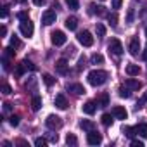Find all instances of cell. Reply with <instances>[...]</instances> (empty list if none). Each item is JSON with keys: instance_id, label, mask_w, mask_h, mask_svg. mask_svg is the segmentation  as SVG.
<instances>
[{"instance_id": "6da1fadb", "label": "cell", "mask_w": 147, "mask_h": 147, "mask_svg": "<svg viewBox=\"0 0 147 147\" xmlns=\"http://www.w3.org/2000/svg\"><path fill=\"white\" fill-rule=\"evenodd\" d=\"M107 76H109L107 71H104V69H94V71L88 73L87 80H88V83L92 87H100V85H104L107 82Z\"/></svg>"}, {"instance_id": "7a4b0ae2", "label": "cell", "mask_w": 147, "mask_h": 147, "mask_svg": "<svg viewBox=\"0 0 147 147\" xmlns=\"http://www.w3.org/2000/svg\"><path fill=\"white\" fill-rule=\"evenodd\" d=\"M107 50H109V54H113L114 57H119V55L123 54V45H121V42H119L118 38H113V40L109 42V45H107Z\"/></svg>"}, {"instance_id": "3957f363", "label": "cell", "mask_w": 147, "mask_h": 147, "mask_svg": "<svg viewBox=\"0 0 147 147\" xmlns=\"http://www.w3.org/2000/svg\"><path fill=\"white\" fill-rule=\"evenodd\" d=\"M19 31H21V35H23V36H26V38L33 36V31H35V28H33V23H31L30 19H26V21H21V24H19Z\"/></svg>"}, {"instance_id": "277c9868", "label": "cell", "mask_w": 147, "mask_h": 147, "mask_svg": "<svg viewBox=\"0 0 147 147\" xmlns=\"http://www.w3.org/2000/svg\"><path fill=\"white\" fill-rule=\"evenodd\" d=\"M52 43L55 45V47H61V45H64L66 43V40H67V36L64 35V31H61V30H55V31H52Z\"/></svg>"}, {"instance_id": "5b68a950", "label": "cell", "mask_w": 147, "mask_h": 147, "mask_svg": "<svg viewBox=\"0 0 147 147\" xmlns=\"http://www.w3.org/2000/svg\"><path fill=\"white\" fill-rule=\"evenodd\" d=\"M45 125H47L50 130H59V128L62 126V119H61L59 116H55V114H50V116H47Z\"/></svg>"}, {"instance_id": "8992f818", "label": "cell", "mask_w": 147, "mask_h": 147, "mask_svg": "<svg viewBox=\"0 0 147 147\" xmlns=\"http://www.w3.org/2000/svg\"><path fill=\"white\" fill-rule=\"evenodd\" d=\"M78 42L83 47H92L94 45V36H92L90 31H82V33H78Z\"/></svg>"}, {"instance_id": "52a82bcc", "label": "cell", "mask_w": 147, "mask_h": 147, "mask_svg": "<svg viewBox=\"0 0 147 147\" xmlns=\"http://www.w3.org/2000/svg\"><path fill=\"white\" fill-rule=\"evenodd\" d=\"M87 142H88L90 145H99V144L102 142V137H100V133H99V131L92 130V131H88V133H87Z\"/></svg>"}, {"instance_id": "ba28073f", "label": "cell", "mask_w": 147, "mask_h": 147, "mask_svg": "<svg viewBox=\"0 0 147 147\" xmlns=\"http://www.w3.org/2000/svg\"><path fill=\"white\" fill-rule=\"evenodd\" d=\"M55 12L54 11H45L43 14H42V23L45 24V26H50L52 23H55Z\"/></svg>"}, {"instance_id": "9c48e42d", "label": "cell", "mask_w": 147, "mask_h": 147, "mask_svg": "<svg viewBox=\"0 0 147 147\" xmlns=\"http://www.w3.org/2000/svg\"><path fill=\"white\" fill-rule=\"evenodd\" d=\"M55 71L59 73V75H67V71H69V64L66 59H59L55 62Z\"/></svg>"}, {"instance_id": "30bf717a", "label": "cell", "mask_w": 147, "mask_h": 147, "mask_svg": "<svg viewBox=\"0 0 147 147\" xmlns=\"http://www.w3.org/2000/svg\"><path fill=\"white\" fill-rule=\"evenodd\" d=\"M128 50H130V54H131V55H138V52H140V42H138V38H137V36H133V38L130 40Z\"/></svg>"}, {"instance_id": "8fae6325", "label": "cell", "mask_w": 147, "mask_h": 147, "mask_svg": "<svg viewBox=\"0 0 147 147\" xmlns=\"http://www.w3.org/2000/svg\"><path fill=\"white\" fill-rule=\"evenodd\" d=\"M113 116H114L116 119H126L128 113H126L125 107H121V106H114V107H113Z\"/></svg>"}, {"instance_id": "7c38bea8", "label": "cell", "mask_w": 147, "mask_h": 147, "mask_svg": "<svg viewBox=\"0 0 147 147\" xmlns=\"http://www.w3.org/2000/svg\"><path fill=\"white\" fill-rule=\"evenodd\" d=\"M55 107H57V109H61V111L67 109V100H66L64 94H59V95H55Z\"/></svg>"}, {"instance_id": "4fadbf2b", "label": "cell", "mask_w": 147, "mask_h": 147, "mask_svg": "<svg viewBox=\"0 0 147 147\" xmlns=\"http://www.w3.org/2000/svg\"><path fill=\"white\" fill-rule=\"evenodd\" d=\"M67 90L73 92L75 95H83V94H85V88H83V85H80V83H71V85H67Z\"/></svg>"}, {"instance_id": "5bb4252c", "label": "cell", "mask_w": 147, "mask_h": 147, "mask_svg": "<svg viewBox=\"0 0 147 147\" xmlns=\"http://www.w3.org/2000/svg\"><path fill=\"white\" fill-rule=\"evenodd\" d=\"M125 85H126L130 90H140V88H142V82L133 80V78H128V80L125 82Z\"/></svg>"}, {"instance_id": "9a60e30c", "label": "cell", "mask_w": 147, "mask_h": 147, "mask_svg": "<svg viewBox=\"0 0 147 147\" xmlns=\"http://www.w3.org/2000/svg\"><path fill=\"white\" fill-rule=\"evenodd\" d=\"M95 109H97V102H94V100H88V102L83 104V113L85 114H94Z\"/></svg>"}, {"instance_id": "2e32d148", "label": "cell", "mask_w": 147, "mask_h": 147, "mask_svg": "<svg viewBox=\"0 0 147 147\" xmlns=\"http://www.w3.org/2000/svg\"><path fill=\"white\" fill-rule=\"evenodd\" d=\"M126 75L128 76H138L140 75V67L137 64H128L126 66Z\"/></svg>"}, {"instance_id": "e0dca14e", "label": "cell", "mask_w": 147, "mask_h": 147, "mask_svg": "<svg viewBox=\"0 0 147 147\" xmlns=\"http://www.w3.org/2000/svg\"><path fill=\"white\" fill-rule=\"evenodd\" d=\"M135 133L140 135V137H144V138H147V123H138L135 126Z\"/></svg>"}, {"instance_id": "ac0fdd59", "label": "cell", "mask_w": 147, "mask_h": 147, "mask_svg": "<svg viewBox=\"0 0 147 147\" xmlns=\"http://www.w3.org/2000/svg\"><path fill=\"white\" fill-rule=\"evenodd\" d=\"M80 128L85 130V131H92V130H95V125H94V121H90V119H83V121L80 123Z\"/></svg>"}, {"instance_id": "d6986e66", "label": "cell", "mask_w": 147, "mask_h": 147, "mask_svg": "<svg viewBox=\"0 0 147 147\" xmlns=\"http://www.w3.org/2000/svg\"><path fill=\"white\" fill-rule=\"evenodd\" d=\"M66 28L71 30V31L76 30V28H78V19H76V18H67V19H66Z\"/></svg>"}, {"instance_id": "ffe728a7", "label": "cell", "mask_w": 147, "mask_h": 147, "mask_svg": "<svg viewBox=\"0 0 147 147\" xmlns=\"http://www.w3.org/2000/svg\"><path fill=\"white\" fill-rule=\"evenodd\" d=\"M97 106H99V107L109 106V95H107V94H100V97L97 99Z\"/></svg>"}, {"instance_id": "44dd1931", "label": "cell", "mask_w": 147, "mask_h": 147, "mask_svg": "<svg viewBox=\"0 0 147 147\" xmlns=\"http://www.w3.org/2000/svg\"><path fill=\"white\" fill-rule=\"evenodd\" d=\"M31 109H33V111H40V109H42V97L35 95V97L31 99Z\"/></svg>"}, {"instance_id": "7402d4cb", "label": "cell", "mask_w": 147, "mask_h": 147, "mask_svg": "<svg viewBox=\"0 0 147 147\" xmlns=\"http://www.w3.org/2000/svg\"><path fill=\"white\" fill-rule=\"evenodd\" d=\"M104 9H106V7H99V5L95 7V4H90V11H88V12H90V14L102 16V14H104Z\"/></svg>"}, {"instance_id": "603a6c76", "label": "cell", "mask_w": 147, "mask_h": 147, "mask_svg": "<svg viewBox=\"0 0 147 147\" xmlns=\"http://www.w3.org/2000/svg\"><path fill=\"white\" fill-rule=\"evenodd\" d=\"M118 92H119V97H123V99H130V97H131V92H130V88H128L126 85H125V87H119Z\"/></svg>"}, {"instance_id": "cb8c5ba5", "label": "cell", "mask_w": 147, "mask_h": 147, "mask_svg": "<svg viewBox=\"0 0 147 147\" xmlns=\"http://www.w3.org/2000/svg\"><path fill=\"white\" fill-rule=\"evenodd\" d=\"M90 62H92V64H102V62H104V55H102V54H92Z\"/></svg>"}, {"instance_id": "d4e9b609", "label": "cell", "mask_w": 147, "mask_h": 147, "mask_svg": "<svg viewBox=\"0 0 147 147\" xmlns=\"http://www.w3.org/2000/svg\"><path fill=\"white\" fill-rule=\"evenodd\" d=\"M66 4H67V7L71 11H78L80 9V2H78V0H66Z\"/></svg>"}, {"instance_id": "484cf974", "label": "cell", "mask_w": 147, "mask_h": 147, "mask_svg": "<svg viewBox=\"0 0 147 147\" xmlns=\"http://www.w3.org/2000/svg\"><path fill=\"white\" fill-rule=\"evenodd\" d=\"M24 71H26V69H24L23 62H21V64H18V66H16V69H14V76H16V78H21Z\"/></svg>"}, {"instance_id": "4316f807", "label": "cell", "mask_w": 147, "mask_h": 147, "mask_svg": "<svg viewBox=\"0 0 147 147\" xmlns=\"http://www.w3.org/2000/svg\"><path fill=\"white\" fill-rule=\"evenodd\" d=\"M66 144H67V145H76V144H78V138L73 135V133H67V137H66Z\"/></svg>"}, {"instance_id": "83f0119b", "label": "cell", "mask_w": 147, "mask_h": 147, "mask_svg": "<svg viewBox=\"0 0 147 147\" xmlns=\"http://www.w3.org/2000/svg\"><path fill=\"white\" fill-rule=\"evenodd\" d=\"M113 118H114V116H111V114H102V125L111 126V125H113Z\"/></svg>"}, {"instance_id": "f1b7e54d", "label": "cell", "mask_w": 147, "mask_h": 147, "mask_svg": "<svg viewBox=\"0 0 147 147\" xmlns=\"http://www.w3.org/2000/svg\"><path fill=\"white\" fill-rule=\"evenodd\" d=\"M145 102H147V92H144L142 97L138 99V102H137V109H142V107L145 106Z\"/></svg>"}, {"instance_id": "f546056e", "label": "cell", "mask_w": 147, "mask_h": 147, "mask_svg": "<svg viewBox=\"0 0 147 147\" xmlns=\"http://www.w3.org/2000/svg\"><path fill=\"white\" fill-rule=\"evenodd\" d=\"M43 82H45V85H47V87H52V85L55 83V78H54V76H50V75H43Z\"/></svg>"}, {"instance_id": "4dcf8cb0", "label": "cell", "mask_w": 147, "mask_h": 147, "mask_svg": "<svg viewBox=\"0 0 147 147\" xmlns=\"http://www.w3.org/2000/svg\"><path fill=\"white\" fill-rule=\"evenodd\" d=\"M107 19H109L111 26H116V24H118V14H116V12H113V14H107Z\"/></svg>"}, {"instance_id": "1f68e13d", "label": "cell", "mask_w": 147, "mask_h": 147, "mask_svg": "<svg viewBox=\"0 0 147 147\" xmlns=\"http://www.w3.org/2000/svg\"><path fill=\"white\" fill-rule=\"evenodd\" d=\"M123 131H125V135H126V137H130V138H131V137L135 135V126H125V128H123Z\"/></svg>"}, {"instance_id": "d6a6232c", "label": "cell", "mask_w": 147, "mask_h": 147, "mask_svg": "<svg viewBox=\"0 0 147 147\" xmlns=\"http://www.w3.org/2000/svg\"><path fill=\"white\" fill-rule=\"evenodd\" d=\"M23 66H24V69H31V71H35V69H36V66H35L31 61H28V59H24V61H23Z\"/></svg>"}, {"instance_id": "836d02e7", "label": "cell", "mask_w": 147, "mask_h": 147, "mask_svg": "<svg viewBox=\"0 0 147 147\" xmlns=\"http://www.w3.org/2000/svg\"><path fill=\"white\" fill-rule=\"evenodd\" d=\"M35 145H36V147H45V145H47V138H43V137L35 138Z\"/></svg>"}, {"instance_id": "e575fe53", "label": "cell", "mask_w": 147, "mask_h": 147, "mask_svg": "<svg viewBox=\"0 0 147 147\" xmlns=\"http://www.w3.org/2000/svg\"><path fill=\"white\" fill-rule=\"evenodd\" d=\"M97 35H99V38H102V36H106V28H104V24H97Z\"/></svg>"}, {"instance_id": "d590c367", "label": "cell", "mask_w": 147, "mask_h": 147, "mask_svg": "<svg viewBox=\"0 0 147 147\" xmlns=\"http://www.w3.org/2000/svg\"><path fill=\"white\" fill-rule=\"evenodd\" d=\"M19 45H21V42H19V38H18V36L14 35V36L11 38V47H12V49H18Z\"/></svg>"}, {"instance_id": "8d00e7d4", "label": "cell", "mask_w": 147, "mask_h": 147, "mask_svg": "<svg viewBox=\"0 0 147 147\" xmlns=\"http://www.w3.org/2000/svg\"><path fill=\"white\" fill-rule=\"evenodd\" d=\"M4 57H7V59L14 57V50H12V47H7V49H4Z\"/></svg>"}, {"instance_id": "74e56055", "label": "cell", "mask_w": 147, "mask_h": 147, "mask_svg": "<svg viewBox=\"0 0 147 147\" xmlns=\"http://www.w3.org/2000/svg\"><path fill=\"white\" fill-rule=\"evenodd\" d=\"M2 94H4V95H9V94H12V88H11V85L4 83V85H2Z\"/></svg>"}, {"instance_id": "f35d334b", "label": "cell", "mask_w": 147, "mask_h": 147, "mask_svg": "<svg viewBox=\"0 0 147 147\" xmlns=\"http://www.w3.org/2000/svg\"><path fill=\"white\" fill-rule=\"evenodd\" d=\"M9 123H11L12 126H18V125H19V116H16V114H12V116L9 118Z\"/></svg>"}, {"instance_id": "ab89813d", "label": "cell", "mask_w": 147, "mask_h": 147, "mask_svg": "<svg viewBox=\"0 0 147 147\" xmlns=\"http://www.w3.org/2000/svg\"><path fill=\"white\" fill-rule=\"evenodd\" d=\"M18 19H19V21H26V19H30V18H28V12H26V11L18 12Z\"/></svg>"}, {"instance_id": "60d3db41", "label": "cell", "mask_w": 147, "mask_h": 147, "mask_svg": "<svg viewBox=\"0 0 147 147\" xmlns=\"http://www.w3.org/2000/svg\"><path fill=\"white\" fill-rule=\"evenodd\" d=\"M0 16H2V19H5V18L9 16V7H7V5L2 7V12H0Z\"/></svg>"}, {"instance_id": "b9f144b4", "label": "cell", "mask_w": 147, "mask_h": 147, "mask_svg": "<svg viewBox=\"0 0 147 147\" xmlns=\"http://www.w3.org/2000/svg\"><path fill=\"white\" fill-rule=\"evenodd\" d=\"M131 147H144L142 140H131Z\"/></svg>"}, {"instance_id": "7bdbcfd3", "label": "cell", "mask_w": 147, "mask_h": 147, "mask_svg": "<svg viewBox=\"0 0 147 147\" xmlns=\"http://www.w3.org/2000/svg\"><path fill=\"white\" fill-rule=\"evenodd\" d=\"M123 4V0H113V9H119Z\"/></svg>"}, {"instance_id": "ee69618b", "label": "cell", "mask_w": 147, "mask_h": 147, "mask_svg": "<svg viewBox=\"0 0 147 147\" xmlns=\"http://www.w3.org/2000/svg\"><path fill=\"white\" fill-rule=\"evenodd\" d=\"M2 64H4V69L7 71V69H9V59H7V57H4V55H2Z\"/></svg>"}, {"instance_id": "f6af8a7d", "label": "cell", "mask_w": 147, "mask_h": 147, "mask_svg": "<svg viewBox=\"0 0 147 147\" xmlns=\"http://www.w3.org/2000/svg\"><path fill=\"white\" fill-rule=\"evenodd\" d=\"M4 111H5V113H11V111H12V104H11V102H5V104H4Z\"/></svg>"}, {"instance_id": "bcb514c9", "label": "cell", "mask_w": 147, "mask_h": 147, "mask_svg": "<svg viewBox=\"0 0 147 147\" xmlns=\"http://www.w3.org/2000/svg\"><path fill=\"white\" fill-rule=\"evenodd\" d=\"M33 4L40 7V5H45V4H47V0H33Z\"/></svg>"}, {"instance_id": "7dc6e473", "label": "cell", "mask_w": 147, "mask_h": 147, "mask_svg": "<svg viewBox=\"0 0 147 147\" xmlns=\"http://www.w3.org/2000/svg\"><path fill=\"white\" fill-rule=\"evenodd\" d=\"M126 21H128V23H131V21H133V11H131V9L128 11V18H126Z\"/></svg>"}, {"instance_id": "c3c4849f", "label": "cell", "mask_w": 147, "mask_h": 147, "mask_svg": "<svg viewBox=\"0 0 147 147\" xmlns=\"http://www.w3.org/2000/svg\"><path fill=\"white\" fill-rule=\"evenodd\" d=\"M83 66H85V57H80V61H78V67L82 69Z\"/></svg>"}, {"instance_id": "681fc988", "label": "cell", "mask_w": 147, "mask_h": 147, "mask_svg": "<svg viewBox=\"0 0 147 147\" xmlns=\"http://www.w3.org/2000/svg\"><path fill=\"white\" fill-rule=\"evenodd\" d=\"M0 35H2V36H5V35H7V28H5V26L0 28Z\"/></svg>"}, {"instance_id": "f907efd6", "label": "cell", "mask_w": 147, "mask_h": 147, "mask_svg": "<svg viewBox=\"0 0 147 147\" xmlns=\"http://www.w3.org/2000/svg\"><path fill=\"white\" fill-rule=\"evenodd\" d=\"M142 57H144V59H147V47L144 49V52H142Z\"/></svg>"}, {"instance_id": "816d5d0a", "label": "cell", "mask_w": 147, "mask_h": 147, "mask_svg": "<svg viewBox=\"0 0 147 147\" xmlns=\"http://www.w3.org/2000/svg\"><path fill=\"white\" fill-rule=\"evenodd\" d=\"M18 2H21V4H23V2H26V0H18Z\"/></svg>"}, {"instance_id": "f5cc1de1", "label": "cell", "mask_w": 147, "mask_h": 147, "mask_svg": "<svg viewBox=\"0 0 147 147\" xmlns=\"http://www.w3.org/2000/svg\"><path fill=\"white\" fill-rule=\"evenodd\" d=\"M145 36H147V26H145Z\"/></svg>"}, {"instance_id": "db71d44e", "label": "cell", "mask_w": 147, "mask_h": 147, "mask_svg": "<svg viewBox=\"0 0 147 147\" xmlns=\"http://www.w3.org/2000/svg\"><path fill=\"white\" fill-rule=\"evenodd\" d=\"M100 2H104V0H100Z\"/></svg>"}]
</instances>
